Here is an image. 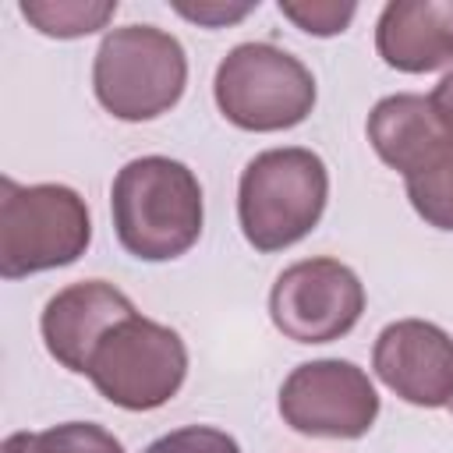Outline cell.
<instances>
[{"instance_id": "1", "label": "cell", "mask_w": 453, "mask_h": 453, "mask_svg": "<svg viewBox=\"0 0 453 453\" xmlns=\"http://www.w3.org/2000/svg\"><path fill=\"white\" fill-rule=\"evenodd\" d=\"M110 209L124 251L145 262L177 258L202 234L198 177L166 156L131 159L113 177Z\"/></svg>"}, {"instance_id": "2", "label": "cell", "mask_w": 453, "mask_h": 453, "mask_svg": "<svg viewBox=\"0 0 453 453\" xmlns=\"http://www.w3.org/2000/svg\"><path fill=\"white\" fill-rule=\"evenodd\" d=\"M326 198L329 173L311 149H269L241 173V230L258 251L290 248L322 219Z\"/></svg>"}, {"instance_id": "3", "label": "cell", "mask_w": 453, "mask_h": 453, "mask_svg": "<svg viewBox=\"0 0 453 453\" xmlns=\"http://www.w3.org/2000/svg\"><path fill=\"white\" fill-rule=\"evenodd\" d=\"M92 237L85 198L64 184L0 180V273L7 280L71 265Z\"/></svg>"}, {"instance_id": "4", "label": "cell", "mask_w": 453, "mask_h": 453, "mask_svg": "<svg viewBox=\"0 0 453 453\" xmlns=\"http://www.w3.org/2000/svg\"><path fill=\"white\" fill-rule=\"evenodd\" d=\"M184 81V46L156 25L113 28L96 50V96L120 120H152L166 113L180 99Z\"/></svg>"}, {"instance_id": "5", "label": "cell", "mask_w": 453, "mask_h": 453, "mask_svg": "<svg viewBox=\"0 0 453 453\" xmlns=\"http://www.w3.org/2000/svg\"><path fill=\"white\" fill-rule=\"evenodd\" d=\"M216 106L244 131H283L311 113L315 78L273 42H241L216 67Z\"/></svg>"}, {"instance_id": "6", "label": "cell", "mask_w": 453, "mask_h": 453, "mask_svg": "<svg viewBox=\"0 0 453 453\" xmlns=\"http://www.w3.org/2000/svg\"><path fill=\"white\" fill-rule=\"evenodd\" d=\"M85 375L110 403L124 411H152L180 389L188 350L170 326L131 315L103 336Z\"/></svg>"}, {"instance_id": "7", "label": "cell", "mask_w": 453, "mask_h": 453, "mask_svg": "<svg viewBox=\"0 0 453 453\" xmlns=\"http://www.w3.org/2000/svg\"><path fill=\"white\" fill-rule=\"evenodd\" d=\"M365 287L336 258H304L283 269L269 294L273 326L297 343H329L357 326Z\"/></svg>"}, {"instance_id": "8", "label": "cell", "mask_w": 453, "mask_h": 453, "mask_svg": "<svg viewBox=\"0 0 453 453\" xmlns=\"http://www.w3.org/2000/svg\"><path fill=\"white\" fill-rule=\"evenodd\" d=\"M280 414L301 435L357 439L379 414V396L368 375L340 357L297 365L280 389Z\"/></svg>"}, {"instance_id": "9", "label": "cell", "mask_w": 453, "mask_h": 453, "mask_svg": "<svg viewBox=\"0 0 453 453\" xmlns=\"http://www.w3.org/2000/svg\"><path fill=\"white\" fill-rule=\"evenodd\" d=\"M375 375L414 407H442L453 400V340L421 319L393 322L372 350Z\"/></svg>"}, {"instance_id": "10", "label": "cell", "mask_w": 453, "mask_h": 453, "mask_svg": "<svg viewBox=\"0 0 453 453\" xmlns=\"http://www.w3.org/2000/svg\"><path fill=\"white\" fill-rule=\"evenodd\" d=\"M131 315H134L131 301L113 283H103V280L71 283L60 294H53L42 311L46 350L64 368L88 372V361L103 343V336Z\"/></svg>"}, {"instance_id": "11", "label": "cell", "mask_w": 453, "mask_h": 453, "mask_svg": "<svg viewBox=\"0 0 453 453\" xmlns=\"http://www.w3.org/2000/svg\"><path fill=\"white\" fill-rule=\"evenodd\" d=\"M375 46L389 67L411 74L453 64V4L449 0L386 4L375 25Z\"/></svg>"}, {"instance_id": "12", "label": "cell", "mask_w": 453, "mask_h": 453, "mask_svg": "<svg viewBox=\"0 0 453 453\" xmlns=\"http://www.w3.org/2000/svg\"><path fill=\"white\" fill-rule=\"evenodd\" d=\"M368 142L403 177L453 152V134L425 96H386L368 113Z\"/></svg>"}, {"instance_id": "13", "label": "cell", "mask_w": 453, "mask_h": 453, "mask_svg": "<svg viewBox=\"0 0 453 453\" xmlns=\"http://www.w3.org/2000/svg\"><path fill=\"white\" fill-rule=\"evenodd\" d=\"M117 4L103 0V4H92V0H25L21 4V14L46 35H57V39H74V35H88L96 28H103L110 18H113Z\"/></svg>"}, {"instance_id": "14", "label": "cell", "mask_w": 453, "mask_h": 453, "mask_svg": "<svg viewBox=\"0 0 453 453\" xmlns=\"http://www.w3.org/2000/svg\"><path fill=\"white\" fill-rule=\"evenodd\" d=\"M403 180L414 212L439 230H453V152L407 173Z\"/></svg>"}, {"instance_id": "15", "label": "cell", "mask_w": 453, "mask_h": 453, "mask_svg": "<svg viewBox=\"0 0 453 453\" xmlns=\"http://www.w3.org/2000/svg\"><path fill=\"white\" fill-rule=\"evenodd\" d=\"M35 453H124V446L92 421H67L39 432Z\"/></svg>"}, {"instance_id": "16", "label": "cell", "mask_w": 453, "mask_h": 453, "mask_svg": "<svg viewBox=\"0 0 453 453\" xmlns=\"http://www.w3.org/2000/svg\"><path fill=\"white\" fill-rule=\"evenodd\" d=\"M354 4H319V0H280V14L290 18L297 28L311 32V35H336L350 25L354 18Z\"/></svg>"}, {"instance_id": "17", "label": "cell", "mask_w": 453, "mask_h": 453, "mask_svg": "<svg viewBox=\"0 0 453 453\" xmlns=\"http://www.w3.org/2000/svg\"><path fill=\"white\" fill-rule=\"evenodd\" d=\"M145 453H241V446L234 442V435L209 428V425H188L177 428L163 439H156Z\"/></svg>"}, {"instance_id": "18", "label": "cell", "mask_w": 453, "mask_h": 453, "mask_svg": "<svg viewBox=\"0 0 453 453\" xmlns=\"http://www.w3.org/2000/svg\"><path fill=\"white\" fill-rule=\"evenodd\" d=\"M251 11V4H241V7H226V4H198V7H191V4H177V14H184V18H191V21H198V25H226V21H237V18H244Z\"/></svg>"}, {"instance_id": "19", "label": "cell", "mask_w": 453, "mask_h": 453, "mask_svg": "<svg viewBox=\"0 0 453 453\" xmlns=\"http://www.w3.org/2000/svg\"><path fill=\"white\" fill-rule=\"evenodd\" d=\"M428 103H432V110H435V117L446 124V131L453 134V71L435 85V92L428 96Z\"/></svg>"}, {"instance_id": "20", "label": "cell", "mask_w": 453, "mask_h": 453, "mask_svg": "<svg viewBox=\"0 0 453 453\" xmlns=\"http://www.w3.org/2000/svg\"><path fill=\"white\" fill-rule=\"evenodd\" d=\"M0 453H35V435L32 432H14V435H7Z\"/></svg>"}, {"instance_id": "21", "label": "cell", "mask_w": 453, "mask_h": 453, "mask_svg": "<svg viewBox=\"0 0 453 453\" xmlns=\"http://www.w3.org/2000/svg\"><path fill=\"white\" fill-rule=\"evenodd\" d=\"M449 411H453V400H449Z\"/></svg>"}]
</instances>
